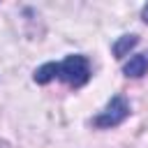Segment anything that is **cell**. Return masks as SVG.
<instances>
[{"label": "cell", "mask_w": 148, "mask_h": 148, "mask_svg": "<svg viewBox=\"0 0 148 148\" xmlns=\"http://www.w3.org/2000/svg\"><path fill=\"white\" fill-rule=\"evenodd\" d=\"M58 76L67 81L69 86L79 88L88 83L90 79V62L86 56H67L62 62H58Z\"/></svg>", "instance_id": "1"}, {"label": "cell", "mask_w": 148, "mask_h": 148, "mask_svg": "<svg viewBox=\"0 0 148 148\" xmlns=\"http://www.w3.org/2000/svg\"><path fill=\"white\" fill-rule=\"evenodd\" d=\"M123 72H125V76H143L148 72V58L146 56H132L125 62Z\"/></svg>", "instance_id": "3"}, {"label": "cell", "mask_w": 148, "mask_h": 148, "mask_svg": "<svg viewBox=\"0 0 148 148\" xmlns=\"http://www.w3.org/2000/svg\"><path fill=\"white\" fill-rule=\"evenodd\" d=\"M58 76V62H44L42 67H37L35 72V81L37 83H49Z\"/></svg>", "instance_id": "5"}, {"label": "cell", "mask_w": 148, "mask_h": 148, "mask_svg": "<svg viewBox=\"0 0 148 148\" xmlns=\"http://www.w3.org/2000/svg\"><path fill=\"white\" fill-rule=\"evenodd\" d=\"M143 21H146V23H148V7H146V9H143Z\"/></svg>", "instance_id": "6"}, {"label": "cell", "mask_w": 148, "mask_h": 148, "mask_svg": "<svg viewBox=\"0 0 148 148\" xmlns=\"http://www.w3.org/2000/svg\"><path fill=\"white\" fill-rule=\"evenodd\" d=\"M136 35H123L116 44H113V56L116 58H123V56H127L130 53V49H134L136 46Z\"/></svg>", "instance_id": "4"}, {"label": "cell", "mask_w": 148, "mask_h": 148, "mask_svg": "<svg viewBox=\"0 0 148 148\" xmlns=\"http://www.w3.org/2000/svg\"><path fill=\"white\" fill-rule=\"evenodd\" d=\"M127 116H130V104H127V99L120 97V95H116V97H111V102L106 104V109H104L99 116L92 118V123H95L97 127H116V125H120Z\"/></svg>", "instance_id": "2"}]
</instances>
